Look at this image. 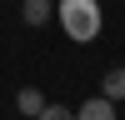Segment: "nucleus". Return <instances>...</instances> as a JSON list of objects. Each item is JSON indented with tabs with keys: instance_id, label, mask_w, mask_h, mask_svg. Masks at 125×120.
<instances>
[{
	"instance_id": "1",
	"label": "nucleus",
	"mask_w": 125,
	"mask_h": 120,
	"mask_svg": "<svg viewBox=\"0 0 125 120\" xmlns=\"http://www.w3.org/2000/svg\"><path fill=\"white\" fill-rule=\"evenodd\" d=\"M55 20L60 30H65L70 40H80V45H90V40L100 35V0H55Z\"/></svg>"
},
{
	"instance_id": "4",
	"label": "nucleus",
	"mask_w": 125,
	"mask_h": 120,
	"mask_svg": "<svg viewBox=\"0 0 125 120\" xmlns=\"http://www.w3.org/2000/svg\"><path fill=\"white\" fill-rule=\"evenodd\" d=\"M20 15H25V25H45L55 10H50V0H25V5H20Z\"/></svg>"
},
{
	"instance_id": "6",
	"label": "nucleus",
	"mask_w": 125,
	"mask_h": 120,
	"mask_svg": "<svg viewBox=\"0 0 125 120\" xmlns=\"http://www.w3.org/2000/svg\"><path fill=\"white\" fill-rule=\"evenodd\" d=\"M35 120H75V110H70V105H45Z\"/></svg>"
},
{
	"instance_id": "3",
	"label": "nucleus",
	"mask_w": 125,
	"mask_h": 120,
	"mask_svg": "<svg viewBox=\"0 0 125 120\" xmlns=\"http://www.w3.org/2000/svg\"><path fill=\"white\" fill-rule=\"evenodd\" d=\"M100 95H110V100H125V65L105 70V80H100Z\"/></svg>"
},
{
	"instance_id": "2",
	"label": "nucleus",
	"mask_w": 125,
	"mask_h": 120,
	"mask_svg": "<svg viewBox=\"0 0 125 120\" xmlns=\"http://www.w3.org/2000/svg\"><path fill=\"white\" fill-rule=\"evenodd\" d=\"M75 120H115V100L110 95H90L85 105L75 110Z\"/></svg>"
},
{
	"instance_id": "5",
	"label": "nucleus",
	"mask_w": 125,
	"mask_h": 120,
	"mask_svg": "<svg viewBox=\"0 0 125 120\" xmlns=\"http://www.w3.org/2000/svg\"><path fill=\"white\" fill-rule=\"evenodd\" d=\"M15 105H20V115H40V110H45V95H40L35 85H25V90L15 95Z\"/></svg>"
}]
</instances>
